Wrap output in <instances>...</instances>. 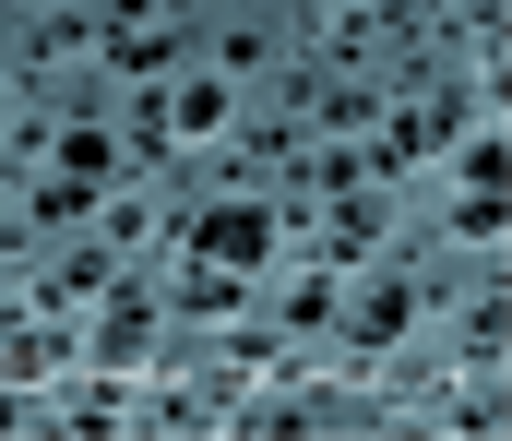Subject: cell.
I'll list each match as a JSON object with an SVG mask.
<instances>
[{"label":"cell","mask_w":512,"mask_h":441,"mask_svg":"<svg viewBox=\"0 0 512 441\" xmlns=\"http://www.w3.org/2000/svg\"><path fill=\"white\" fill-rule=\"evenodd\" d=\"M262 251H274V215H262V203H215V215H191V263H215V275H251Z\"/></svg>","instance_id":"1"},{"label":"cell","mask_w":512,"mask_h":441,"mask_svg":"<svg viewBox=\"0 0 512 441\" xmlns=\"http://www.w3.org/2000/svg\"><path fill=\"white\" fill-rule=\"evenodd\" d=\"M155 132H227V84H155Z\"/></svg>","instance_id":"2"},{"label":"cell","mask_w":512,"mask_h":441,"mask_svg":"<svg viewBox=\"0 0 512 441\" xmlns=\"http://www.w3.org/2000/svg\"><path fill=\"white\" fill-rule=\"evenodd\" d=\"M143 334H155V322H143V298H120V310L96 322V358H108V370H131V358H143Z\"/></svg>","instance_id":"3"},{"label":"cell","mask_w":512,"mask_h":441,"mask_svg":"<svg viewBox=\"0 0 512 441\" xmlns=\"http://www.w3.org/2000/svg\"><path fill=\"white\" fill-rule=\"evenodd\" d=\"M179 298H191V310H239V275H215V263H191V275H179Z\"/></svg>","instance_id":"4"},{"label":"cell","mask_w":512,"mask_h":441,"mask_svg":"<svg viewBox=\"0 0 512 441\" xmlns=\"http://www.w3.org/2000/svg\"><path fill=\"white\" fill-rule=\"evenodd\" d=\"M405 310H417V298H405V287H382L370 310H358V334H370V346H393V334H405Z\"/></svg>","instance_id":"5"},{"label":"cell","mask_w":512,"mask_h":441,"mask_svg":"<svg viewBox=\"0 0 512 441\" xmlns=\"http://www.w3.org/2000/svg\"><path fill=\"white\" fill-rule=\"evenodd\" d=\"M84 203H96V179H72V167H60V179H48V191H36V215H60V227H72V215H84Z\"/></svg>","instance_id":"6"}]
</instances>
